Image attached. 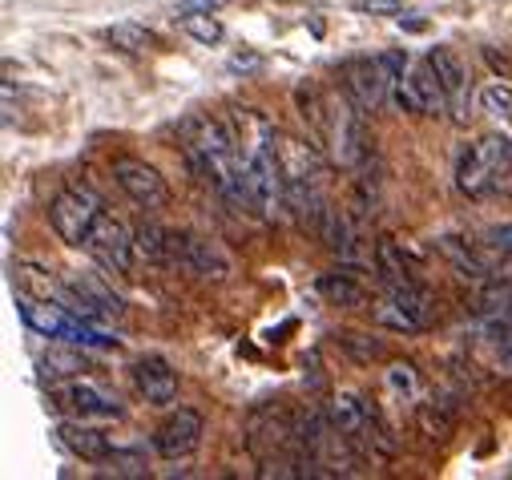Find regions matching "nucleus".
<instances>
[{
  "label": "nucleus",
  "instance_id": "nucleus-12",
  "mask_svg": "<svg viewBox=\"0 0 512 480\" xmlns=\"http://www.w3.org/2000/svg\"><path fill=\"white\" fill-rule=\"evenodd\" d=\"M428 61L436 65V73H440V81H444L452 122H456V126H464L468 117H472V85H468V65H464V61H460V53H456V49H448V45H436V49L428 53Z\"/></svg>",
  "mask_w": 512,
  "mask_h": 480
},
{
  "label": "nucleus",
  "instance_id": "nucleus-30",
  "mask_svg": "<svg viewBox=\"0 0 512 480\" xmlns=\"http://www.w3.org/2000/svg\"><path fill=\"white\" fill-rule=\"evenodd\" d=\"M388 388H392L396 396H404V400H416V388H420L416 368H412V364H392V368H388Z\"/></svg>",
  "mask_w": 512,
  "mask_h": 480
},
{
  "label": "nucleus",
  "instance_id": "nucleus-7",
  "mask_svg": "<svg viewBox=\"0 0 512 480\" xmlns=\"http://www.w3.org/2000/svg\"><path fill=\"white\" fill-rule=\"evenodd\" d=\"M85 251L93 255V263L109 275H130L134 267V255H138V243H134V234L125 230V222H117L113 214H101L97 226L89 230L85 238Z\"/></svg>",
  "mask_w": 512,
  "mask_h": 480
},
{
  "label": "nucleus",
  "instance_id": "nucleus-27",
  "mask_svg": "<svg viewBox=\"0 0 512 480\" xmlns=\"http://www.w3.org/2000/svg\"><path fill=\"white\" fill-rule=\"evenodd\" d=\"M105 37H109V45L121 49V53H146V49L154 45V37H150L142 25H130V21H125V25H113Z\"/></svg>",
  "mask_w": 512,
  "mask_h": 480
},
{
  "label": "nucleus",
  "instance_id": "nucleus-25",
  "mask_svg": "<svg viewBox=\"0 0 512 480\" xmlns=\"http://www.w3.org/2000/svg\"><path fill=\"white\" fill-rule=\"evenodd\" d=\"M134 243H138V255L146 263H166V251H170V230H162L158 222H142L134 230Z\"/></svg>",
  "mask_w": 512,
  "mask_h": 480
},
{
  "label": "nucleus",
  "instance_id": "nucleus-14",
  "mask_svg": "<svg viewBox=\"0 0 512 480\" xmlns=\"http://www.w3.org/2000/svg\"><path fill=\"white\" fill-rule=\"evenodd\" d=\"M327 416H331V424H335L355 448H367V444L379 440V436H375V408H371L359 392H339V396L327 404Z\"/></svg>",
  "mask_w": 512,
  "mask_h": 480
},
{
  "label": "nucleus",
  "instance_id": "nucleus-20",
  "mask_svg": "<svg viewBox=\"0 0 512 480\" xmlns=\"http://www.w3.org/2000/svg\"><path fill=\"white\" fill-rule=\"evenodd\" d=\"M375 275L383 279V287H404V283H416L412 279V267L400 251L396 238H379L375 243Z\"/></svg>",
  "mask_w": 512,
  "mask_h": 480
},
{
  "label": "nucleus",
  "instance_id": "nucleus-33",
  "mask_svg": "<svg viewBox=\"0 0 512 480\" xmlns=\"http://www.w3.org/2000/svg\"><path fill=\"white\" fill-rule=\"evenodd\" d=\"M230 65H234V69H259V57H234Z\"/></svg>",
  "mask_w": 512,
  "mask_h": 480
},
{
  "label": "nucleus",
  "instance_id": "nucleus-26",
  "mask_svg": "<svg viewBox=\"0 0 512 480\" xmlns=\"http://www.w3.org/2000/svg\"><path fill=\"white\" fill-rule=\"evenodd\" d=\"M182 33L194 37L198 45H218L222 41V21L214 13H182Z\"/></svg>",
  "mask_w": 512,
  "mask_h": 480
},
{
  "label": "nucleus",
  "instance_id": "nucleus-18",
  "mask_svg": "<svg viewBox=\"0 0 512 480\" xmlns=\"http://www.w3.org/2000/svg\"><path fill=\"white\" fill-rule=\"evenodd\" d=\"M57 440L73 452V456H81V460H89V464H97V460H109V436L101 432V428H93L89 420H61L57 424Z\"/></svg>",
  "mask_w": 512,
  "mask_h": 480
},
{
  "label": "nucleus",
  "instance_id": "nucleus-9",
  "mask_svg": "<svg viewBox=\"0 0 512 480\" xmlns=\"http://www.w3.org/2000/svg\"><path fill=\"white\" fill-rule=\"evenodd\" d=\"M49 400L61 408V412H73L77 420H117L125 408L117 396H109L105 388L89 384V380H57L49 388Z\"/></svg>",
  "mask_w": 512,
  "mask_h": 480
},
{
  "label": "nucleus",
  "instance_id": "nucleus-5",
  "mask_svg": "<svg viewBox=\"0 0 512 480\" xmlns=\"http://www.w3.org/2000/svg\"><path fill=\"white\" fill-rule=\"evenodd\" d=\"M101 214H105L101 194L89 190V186H69L49 202V226L69 247H85V238H89V230L97 226Z\"/></svg>",
  "mask_w": 512,
  "mask_h": 480
},
{
  "label": "nucleus",
  "instance_id": "nucleus-11",
  "mask_svg": "<svg viewBox=\"0 0 512 480\" xmlns=\"http://www.w3.org/2000/svg\"><path fill=\"white\" fill-rule=\"evenodd\" d=\"M396 105L404 113H444L448 109V93H444V81L432 61L412 65V73L396 81Z\"/></svg>",
  "mask_w": 512,
  "mask_h": 480
},
{
  "label": "nucleus",
  "instance_id": "nucleus-4",
  "mask_svg": "<svg viewBox=\"0 0 512 480\" xmlns=\"http://www.w3.org/2000/svg\"><path fill=\"white\" fill-rule=\"evenodd\" d=\"M246 190H250V210L259 218H283V210H291L287 178L275 154V130L246 150Z\"/></svg>",
  "mask_w": 512,
  "mask_h": 480
},
{
  "label": "nucleus",
  "instance_id": "nucleus-10",
  "mask_svg": "<svg viewBox=\"0 0 512 480\" xmlns=\"http://www.w3.org/2000/svg\"><path fill=\"white\" fill-rule=\"evenodd\" d=\"M319 234H323L327 251H331L343 267H367V263H375V255H371L367 243H363V226H359V218H351L347 210H323V218H319Z\"/></svg>",
  "mask_w": 512,
  "mask_h": 480
},
{
  "label": "nucleus",
  "instance_id": "nucleus-24",
  "mask_svg": "<svg viewBox=\"0 0 512 480\" xmlns=\"http://www.w3.org/2000/svg\"><path fill=\"white\" fill-rule=\"evenodd\" d=\"M480 105H484L488 117H496L500 126L512 130V85H508L504 77H500V81H488V85L480 89Z\"/></svg>",
  "mask_w": 512,
  "mask_h": 480
},
{
  "label": "nucleus",
  "instance_id": "nucleus-19",
  "mask_svg": "<svg viewBox=\"0 0 512 480\" xmlns=\"http://www.w3.org/2000/svg\"><path fill=\"white\" fill-rule=\"evenodd\" d=\"M436 247H440V255L452 263V271H456L460 279H468V283H488V259H484L480 243H464V238L444 234Z\"/></svg>",
  "mask_w": 512,
  "mask_h": 480
},
{
  "label": "nucleus",
  "instance_id": "nucleus-29",
  "mask_svg": "<svg viewBox=\"0 0 512 480\" xmlns=\"http://www.w3.org/2000/svg\"><path fill=\"white\" fill-rule=\"evenodd\" d=\"M109 468H113V476H146L150 472V460L134 448V452H109Z\"/></svg>",
  "mask_w": 512,
  "mask_h": 480
},
{
  "label": "nucleus",
  "instance_id": "nucleus-15",
  "mask_svg": "<svg viewBox=\"0 0 512 480\" xmlns=\"http://www.w3.org/2000/svg\"><path fill=\"white\" fill-rule=\"evenodd\" d=\"M198 444H202V416H198L194 408L170 412V416L158 424V432H154V452H158V456H170V460L190 456Z\"/></svg>",
  "mask_w": 512,
  "mask_h": 480
},
{
  "label": "nucleus",
  "instance_id": "nucleus-16",
  "mask_svg": "<svg viewBox=\"0 0 512 480\" xmlns=\"http://www.w3.org/2000/svg\"><path fill=\"white\" fill-rule=\"evenodd\" d=\"M134 384L146 396V404H174L178 400V372L170 368V359L162 355H142L134 364Z\"/></svg>",
  "mask_w": 512,
  "mask_h": 480
},
{
  "label": "nucleus",
  "instance_id": "nucleus-31",
  "mask_svg": "<svg viewBox=\"0 0 512 480\" xmlns=\"http://www.w3.org/2000/svg\"><path fill=\"white\" fill-rule=\"evenodd\" d=\"M355 13L392 17V13H404V0H355Z\"/></svg>",
  "mask_w": 512,
  "mask_h": 480
},
{
  "label": "nucleus",
  "instance_id": "nucleus-17",
  "mask_svg": "<svg viewBox=\"0 0 512 480\" xmlns=\"http://www.w3.org/2000/svg\"><path fill=\"white\" fill-rule=\"evenodd\" d=\"M17 307H21V319L29 323V331L45 335V339H65L73 315L61 307V303H49V299H37L29 291H17Z\"/></svg>",
  "mask_w": 512,
  "mask_h": 480
},
{
  "label": "nucleus",
  "instance_id": "nucleus-2",
  "mask_svg": "<svg viewBox=\"0 0 512 480\" xmlns=\"http://www.w3.org/2000/svg\"><path fill=\"white\" fill-rule=\"evenodd\" d=\"M512 182V142L500 134H488L456 154V186L468 198L500 194Z\"/></svg>",
  "mask_w": 512,
  "mask_h": 480
},
{
  "label": "nucleus",
  "instance_id": "nucleus-28",
  "mask_svg": "<svg viewBox=\"0 0 512 480\" xmlns=\"http://www.w3.org/2000/svg\"><path fill=\"white\" fill-rule=\"evenodd\" d=\"M339 343H343V351L355 359V364H371V359L383 355V347H379L371 335H363V331H343Z\"/></svg>",
  "mask_w": 512,
  "mask_h": 480
},
{
  "label": "nucleus",
  "instance_id": "nucleus-1",
  "mask_svg": "<svg viewBox=\"0 0 512 480\" xmlns=\"http://www.w3.org/2000/svg\"><path fill=\"white\" fill-rule=\"evenodd\" d=\"M275 154H279V166L287 178V206L319 226L327 202H323V162H319L315 146L275 130Z\"/></svg>",
  "mask_w": 512,
  "mask_h": 480
},
{
  "label": "nucleus",
  "instance_id": "nucleus-6",
  "mask_svg": "<svg viewBox=\"0 0 512 480\" xmlns=\"http://www.w3.org/2000/svg\"><path fill=\"white\" fill-rule=\"evenodd\" d=\"M343 89L351 93V101L363 109V113H379L383 105H388L392 89H396V69L388 65V57L375 53V57H351L343 65Z\"/></svg>",
  "mask_w": 512,
  "mask_h": 480
},
{
  "label": "nucleus",
  "instance_id": "nucleus-32",
  "mask_svg": "<svg viewBox=\"0 0 512 480\" xmlns=\"http://www.w3.org/2000/svg\"><path fill=\"white\" fill-rule=\"evenodd\" d=\"M226 9V0H178V13H218Z\"/></svg>",
  "mask_w": 512,
  "mask_h": 480
},
{
  "label": "nucleus",
  "instance_id": "nucleus-23",
  "mask_svg": "<svg viewBox=\"0 0 512 480\" xmlns=\"http://www.w3.org/2000/svg\"><path fill=\"white\" fill-rule=\"evenodd\" d=\"M319 291L331 307H367V295L359 283H351L347 275H323L319 279Z\"/></svg>",
  "mask_w": 512,
  "mask_h": 480
},
{
  "label": "nucleus",
  "instance_id": "nucleus-22",
  "mask_svg": "<svg viewBox=\"0 0 512 480\" xmlns=\"http://www.w3.org/2000/svg\"><path fill=\"white\" fill-rule=\"evenodd\" d=\"M37 368H41V376L45 380H73L77 372H85V355H77V351H61V347H53L49 355H41L37 359Z\"/></svg>",
  "mask_w": 512,
  "mask_h": 480
},
{
  "label": "nucleus",
  "instance_id": "nucleus-8",
  "mask_svg": "<svg viewBox=\"0 0 512 480\" xmlns=\"http://www.w3.org/2000/svg\"><path fill=\"white\" fill-rule=\"evenodd\" d=\"M166 267H178V271L198 275V279H226L234 271L230 255L214 243V238H198V234H170Z\"/></svg>",
  "mask_w": 512,
  "mask_h": 480
},
{
  "label": "nucleus",
  "instance_id": "nucleus-3",
  "mask_svg": "<svg viewBox=\"0 0 512 480\" xmlns=\"http://www.w3.org/2000/svg\"><path fill=\"white\" fill-rule=\"evenodd\" d=\"M323 146L335 166H359L367 158V122L351 93H323Z\"/></svg>",
  "mask_w": 512,
  "mask_h": 480
},
{
  "label": "nucleus",
  "instance_id": "nucleus-13",
  "mask_svg": "<svg viewBox=\"0 0 512 480\" xmlns=\"http://www.w3.org/2000/svg\"><path fill=\"white\" fill-rule=\"evenodd\" d=\"M113 178H117V186H121L125 194H130L138 206H146V210H162V206L170 202L166 178H162L154 166H146V162L117 158V162H113Z\"/></svg>",
  "mask_w": 512,
  "mask_h": 480
},
{
  "label": "nucleus",
  "instance_id": "nucleus-21",
  "mask_svg": "<svg viewBox=\"0 0 512 480\" xmlns=\"http://www.w3.org/2000/svg\"><path fill=\"white\" fill-rule=\"evenodd\" d=\"M69 283H73V287H77V291H81V295L101 311V319H117V315H121V299H117V295H113L97 275H73Z\"/></svg>",
  "mask_w": 512,
  "mask_h": 480
}]
</instances>
